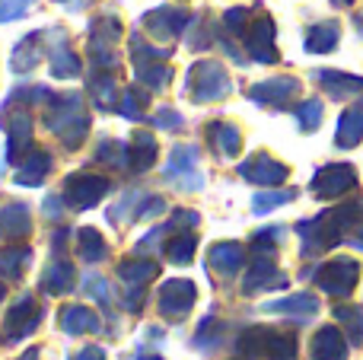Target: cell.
Wrapping results in <instances>:
<instances>
[{
	"label": "cell",
	"instance_id": "6da1fadb",
	"mask_svg": "<svg viewBox=\"0 0 363 360\" xmlns=\"http://www.w3.org/2000/svg\"><path fill=\"white\" fill-rule=\"evenodd\" d=\"M45 125H48V131H55L70 150L80 147V140L89 134V115H86V108H83V99L80 96H51L48 112H45Z\"/></svg>",
	"mask_w": 363,
	"mask_h": 360
},
{
	"label": "cell",
	"instance_id": "7a4b0ae2",
	"mask_svg": "<svg viewBox=\"0 0 363 360\" xmlns=\"http://www.w3.org/2000/svg\"><path fill=\"white\" fill-rule=\"evenodd\" d=\"M230 89H233L230 77H226L223 64H217V61H198L191 67V74H188V96L194 102L223 99Z\"/></svg>",
	"mask_w": 363,
	"mask_h": 360
},
{
	"label": "cell",
	"instance_id": "3957f363",
	"mask_svg": "<svg viewBox=\"0 0 363 360\" xmlns=\"http://www.w3.org/2000/svg\"><path fill=\"white\" fill-rule=\"evenodd\" d=\"M157 300H160L157 306H160V313H163V319H185L188 313H191L194 300H198V287L185 278H172L160 287Z\"/></svg>",
	"mask_w": 363,
	"mask_h": 360
},
{
	"label": "cell",
	"instance_id": "277c9868",
	"mask_svg": "<svg viewBox=\"0 0 363 360\" xmlns=\"http://www.w3.org/2000/svg\"><path fill=\"white\" fill-rule=\"evenodd\" d=\"M106 191H108V179L93 176V172H77V176H70L67 185H64V195H67L64 201L74 210H86V208H93L96 201H102Z\"/></svg>",
	"mask_w": 363,
	"mask_h": 360
},
{
	"label": "cell",
	"instance_id": "5b68a950",
	"mask_svg": "<svg viewBox=\"0 0 363 360\" xmlns=\"http://www.w3.org/2000/svg\"><path fill=\"white\" fill-rule=\"evenodd\" d=\"M166 182L179 185L185 191H198L204 185L198 169V150L194 147H176L169 157V166H166Z\"/></svg>",
	"mask_w": 363,
	"mask_h": 360
},
{
	"label": "cell",
	"instance_id": "8992f818",
	"mask_svg": "<svg viewBox=\"0 0 363 360\" xmlns=\"http://www.w3.org/2000/svg\"><path fill=\"white\" fill-rule=\"evenodd\" d=\"M38 322H42V306H38V300L19 297V303H13L10 316H6V322H4V338L6 342H23V338H29L32 332L38 329Z\"/></svg>",
	"mask_w": 363,
	"mask_h": 360
},
{
	"label": "cell",
	"instance_id": "52a82bcc",
	"mask_svg": "<svg viewBox=\"0 0 363 360\" xmlns=\"http://www.w3.org/2000/svg\"><path fill=\"white\" fill-rule=\"evenodd\" d=\"M188 23H191V13L182 10V6H157V10H150L144 16L147 32H150L153 38H160V42H169V38H176Z\"/></svg>",
	"mask_w": 363,
	"mask_h": 360
},
{
	"label": "cell",
	"instance_id": "ba28073f",
	"mask_svg": "<svg viewBox=\"0 0 363 360\" xmlns=\"http://www.w3.org/2000/svg\"><path fill=\"white\" fill-rule=\"evenodd\" d=\"M0 125H6V134H10V144H6V159H23L26 153L32 150L29 140H32V121H29V112L26 108H19L16 115H13L10 121H0Z\"/></svg>",
	"mask_w": 363,
	"mask_h": 360
},
{
	"label": "cell",
	"instance_id": "9c48e42d",
	"mask_svg": "<svg viewBox=\"0 0 363 360\" xmlns=\"http://www.w3.org/2000/svg\"><path fill=\"white\" fill-rule=\"evenodd\" d=\"M239 176L249 179V182H258V185H277L287 176V169H284L281 163H274L268 153H255L252 159H245V163L239 166Z\"/></svg>",
	"mask_w": 363,
	"mask_h": 360
},
{
	"label": "cell",
	"instance_id": "30bf717a",
	"mask_svg": "<svg viewBox=\"0 0 363 360\" xmlns=\"http://www.w3.org/2000/svg\"><path fill=\"white\" fill-rule=\"evenodd\" d=\"M77 284L74 278V265H70L67 259H61V255H55V259L48 261V268H45L42 274V291L48 293V297H61V293H70Z\"/></svg>",
	"mask_w": 363,
	"mask_h": 360
},
{
	"label": "cell",
	"instance_id": "8fae6325",
	"mask_svg": "<svg viewBox=\"0 0 363 360\" xmlns=\"http://www.w3.org/2000/svg\"><path fill=\"white\" fill-rule=\"evenodd\" d=\"M57 322L67 335H86V332H99V316L83 303H70L57 313Z\"/></svg>",
	"mask_w": 363,
	"mask_h": 360
},
{
	"label": "cell",
	"instance_id": "7c38bea8",
	"mask_svg": "<svg viewBox=\"0 0 363 360\" xmlns=\"http://www.w3.org/2000/svg\"><path fill=\"white\" fill-rule=\"evenodd\" d=\"M29 230H32V220H29V208L26 204H6V208H0V242L29 236Z\"/></svg>",
	"mask_w": 363,
	"mask_h": 360
},
{
	"label": "cell",
	"instance_id": "4fadbf2b",
	"mask_svg": "<svg viewBox=\"0 0 363 360\" xmlns=\"http://www.w3.org/2000/svg\"><path fill=\"white\" fill-rule=\"evenodd\" d=\"M157 274H160V265L150 261L147 255H134V259H125L118 265V278L125 287H147Z\"/></svg>",
	"mask_w": 363,
	"mask_h": 360
},
{
	"label": "cell",
	"instance_id": "5bb4252c",
	"mask_svg": "<svg viewBox=\"0 0 363 360\" xmlns=\"http://www.w3.org/2000/svg\"><path fill=\"white\" fill-rule=\"evenodd\" d=\"M51 172V157L45 150H29L16 166V185H42Z\"/></svg>",
	"mask_w": 363,
	"mask_h": 360
},
{
	"label": "cell",
	"instance_id": "9a60e30c",
	"mask_svg": "<svg viewBox=\"0 0 363 360\" xmlns=\"http://www.w3.org/2000/svg\"><path fill=\"white\" fill-rule=\"evenodd\" d=\"M245 45H249V51L258 61H264V64L274 61L277 51H274V26H271V19H258L255 26H249Z\"/></svg>",
	"mask_w": 363,
	"mask_h": 360
},
{
	"label": "cell",
	"instance_id": "2e32d148",
	"mask_svg": "<svg viewBox=\"0 0 363 360\" xmlns=\"http://www.w3.org/2000/svg\"><path fill=\"white\" fill-rule=\"evenodd\" d=\"M207 144H211L220 157H236L239 147H242V134H239V128L230 125V121H213V125H207Z\"/></svg>",
	"mask_w": 363,
	"mask_h": 360
},
{
	"label": "cell",
	"instance_id": "e0dca14e",
	"mask_svg": "<svg viewBox=\"0 0 363 360\" xmlns=\"http://www.w3.org/2000/svg\"><path fill=\"white\" fill-rule=\"evenodd\" d=\"M211 268L213 271H220L223 278H230V274H236L239 268H242L245 261V249L236 246V242H217V246L211 249Z\"/></svg>",
	"mask_w": 363,
	"mask_h": 360
},
{
	"label": "cell",
	"instance_id": "ac0fdd59",
	"mask_svg": "<svg viewBox=\"0 0 363 360\" xmlns=\"http://www.w3.org/2000/svg\"><path fill=\"white\" fill-rule=\"evenodd\" d=\"M38 42H45V32H32V35H26L23 42L16 45V51H13V70H16V74H29L45 57V48Z\"/></svg>",
	"mask_w": 363,
	"mask_h": 360
},
{
	"label": "cell",
	"instance_id": "d6986e66",
	"mask_svg": "<svg viewBox=\"0 0 363 360\" xmlns=\"http://www.w3.org/2000/svg\"><path fill=\"white\" fill-rule=\"evenodd\" d=\"M290 93H296V80H287V77H277V80H264L258 83V86L249 89V96L255 102H262V106H281L284 99H287Z\"/></svg>",
	"mask_w": 363,
	"mask_h": 360
},
{
	"label": "cell",
	"instance_id": "ffe728a7",
	"mask_svg": "<svg viewBox=\"0 0 363 360\" xmlns=\"http://www.w3.org/2000/svg\"><path fill=\"white\" fill-rule=\"evenodd\" d=\"M274 261L271 259H255L252 261V268H249V274H245V284H242V293H255V291H262V287H281L284 281L281 278H274Z\"/></svg>",
	"mask_w": 363,
	"mask_h": 360
},
{
	"label": "cell",
	"instance_id": "44dd1931",
	"mask_svg": "<svg viewBox=\"0 0 363 360\" xmlns=\"http://www.w3.org/2000/svg\"><path fill=\"white\" fill-rule=\"evenodd\" d=\"M48 64H51V74L55 77H77L80 74V61H77V55L64 45L61 32H57V45L48 48Z\"/></svg>",
	"mask_w": 363,
	"mask_h": 360
},
{
	"label": "cell",
	"instance_id": "7402d4cb",
	"mask_svg": "<svg viewBox=\"0 0 363 360\" xmlns=\"http://www.w3.org/2000/svg\"><path fill=\"white\" fill-rule=\"evenodd\" d=\"M153 159H157V140H153V134L138 131L134 134V147H131V172L150 169Z\"/></svg>",
	"mask_w": 363,
	"mask_h": 360
},
{
	"label": "cell",
	"instance_id": "603a6c76",
	"mask_svg": "<svg viewBox=\"0 0 363 360\" xmlns=\"http://www.w3.org/2000/svg\"><path fill=\"white\" fill-rule=\"evenodd\" d=\"M32 249L29 246H6L0 249V278H19L23 268H29Z\"/></svg>",
	"mask_w": 363,
	"mask_h": 360
},
{
	"label": "cell",
	"instance_id": "cb8c5ba5",
	"mask_svg": "<svg viewBox=\"0 0 363 360\" xmlns=\"http://www.w3.org/2000/svg\"><path fill=\"white\" fill-rule=\"evenodd\" d=\"M194 233H188V230H172V240L166 242V259L172 261V265H188V261L194 259Z\"/></svg>",
	"mask_w": 363,
	"mask_h": 360
},
{
	"label": "cell",
	"instance_id": "d4e9b609",
	"mask_svg": "<svg viewBox=\"0 0 363 360\" xmlns=\"http://www.w3.org/2000/svg\"><path fill=\"white\" fill-rule=\"evenodd\" d=\"M77 252H80L83 261H102L108 255V249H106V240L93 227H83L77 230Z\"/></svg>",
	"mask_w": 363,
	"mask_h": 360
},
{
	"label": "cell",
	"instance_id": "484cf974",
	"mask_svg": "<svg viewBox=\"0 0 363 360\" xmlns=\"http://www.w3.org/2000/svg\"><path fill=\"white\" fill-rule=\"evenodd\" d=\"M96 159L106 166H112V169H131V147L121 144V140H102L99 153H96Z\"/></svg>",
	"mask_w": 363,
	"mask_h": 360
},
{
	"label": "cell",
	"instance_id": "4316f807",
	"mask_svg": "<svg viewBox=\"0 0 363 360\" xmlns=\"http://www.w3.org/2000/svg\"><path fill=\"white\" fill-rule=\"evenodd\" d=\"M313 357L315 360H345V348H341V338L335 329H325L315 335L313 342Z\"/></svg>",
	"mask_w": 363,
	"mask_h": 360
},
{
	"label": "cell",
	"instance_id": "83f0119b",
	"mask_svg": "<svg viewBox=\"0 0 363 360\" xmlns=\"http://www.w3.org/2000/svg\"><path fill=\"white\" fill-rule=\"evenodd\" d=\"M172 70L166 67V61H153V64H140L138 67V80L147 83V89H163L169 83Z\"/></svg>",
	"mask_w": 363,
	"mask_h": 360
},
{
	"label": "cell",
	"instance_id": "f1b7e54d",
	"mask_svg": "<svg viewBox=\"0 0 363 360\" xmlns=\"http://www.w3.org/2000/svg\"><path fill=\"white\" fill-rule=\"evenodd\" d=\"M220 342H223V322L207 316L204 322L198 325V332H194V344H198V348H217Z\"/></svg>",
	"mask_w": 363,
	"mask_h": 360
},
{
	"label": "cell",
	"instance_id": "f546056e",
	"mask_svg": "<svg viewBox=\"0 0 363 360\" xmlns=\"http://www.w3.org/2000/svg\"><path fill=\"white\" fill-rule=\"evenodd\" d=\"M121 38V23L115 16H102L93 23V45H115Z\"/></svg>",
	"mask_w": 363,
	"mask_h": 360
},
{
	"label": "cell",
	"instance_id": "4dcf8cb0",
	"mask_svg": "<svg viewBox=\"0 0 363 360\" xmlns=\"http://www.w3.org/2000/svg\"><path fill=\"white\" fill-rule=\"evenodd\" d=\"M144 106H147V93H144V89H138V86H131V89H125L118 108H121V115H125V118L138 121V118H144Z\"/></svg>",
	"mask_w": 363,
	"mask_h": 360
},
{
	"label": "cell",
	"instance_id": "1f68e13d",
	"mask_svg": "<svg viewBox=\"0 0 363 360\" xmlns=\"http://www.w3.org/2000/svg\"><path fill=\"white\" fill-rule=\"evenodd\" d=\"M93 96H96V102H99V108H112L115 96H118L115 77H108V74H96V77H93Z\"/></svg>",
	"mask_w": 363,
	"mask_h": 360
},
{
	"label": "cell",
	"instance_id": "d6a6232c",
	"mask_svg": "<svg viewBox=\"0 0 363 360\" xmlns=\"http://www.w3.org/2000/svg\"><path fill=\"white\" fill-rule=\"evenodd\" d=\"M268 313H313L315 300L313 297H290V300H274V303H264Z\"/></svg>",
	"mask_w": 363,
	"mask_h": 360
},
{
	"label": "cell",
	"instance_id": "836d02e7",
	"mask_svg": "<svg viewBox=\"0 0 363 360\" xmlns=\"http://www.w3.org/2000/svg\"><path fill=\"white\" fill-rule=\"evenodd\" d=\"M86 291L93 293L96 300H99L102 310H112V303H115V291L108 287V281H102V278H96V274H89V278H86Z\"/></svg>",
	"mask_w": 363,
	"mask_h": 360
},
{
	"label": "cell",
	"instance_id": "e575fe53",
	"mask_svg": "<svg viewBox=\"0 0 363 360\" xmlns=\"http://www.w3.org/2000/svg\"><path fill=\"white\" fill-rule=\"evenodd\" d=\"M163 210H166V201H163V198L150 195V198H140V204H138V210H134V217H138V220H147V217H157V214H163Z\"/></svg>",
	"mask_w": 363,
	"mask_h": 360
},
{
	"label": "cell",
	"instance_id": "d590c367",
	"mask_svg": "<svg viewBox=\"0 0 363 360\" xmlns=\"http://www.w3.org/2000/svg\"><path fill=\"white\" fill-rule=\"evenodd\" d=\"M294 198V191H277V195H258L255 198V214H268L271 208H277V204L290 201Z\"/></svg>",
	"mask_w": 363,
	"mask_h": 360
},
{
	"label": "cell",
	"instance_id": "8d00e7d4",
	"mask_svg": "<svg viewBox=\"0 0 363 360\" xmlns=\"http://www.w3.org/2000/svg\"><path fill=\"white\" fill-rule=\"evenodd\" d=\"M29 4H32V0H0V23L23 16V13L29 10Z\"/></svg>",
	"mask_w": 363,
	"mask_h": 360
},
{
	"label": "cell",
	"instance_id": "74e56055",
	"mask_svg": "<svg viewBox=\"0 0 363 360\" xmlns=\"http://www.w3.org/2000/svg\"><path fill=\"white\" fill-rule=\"evenodd\" d=\"M153 125H157V128H169V131H179V128H182V115L172 112V108H160V112L153 115Z\"/></svg>",
	"mask_w": 363,
	"mask_h": 360
},
{
	"label": "cell",
	"instance_id": "f35d334b",
	"mask_svg": "<svg viewBox=\"0 0 363 360\" xmlns=\"http://www.w3.org/2000/svg\"><path fill=\"white\" fill-rule=\"evenodd\" d=\"M332 42H335V29H328V32L319 29L313 38H309V51H322V48H328Z\"/></svg>",
	"mask_w": 363,
	"mask_h": 360
},
{
	"label": "cell",
	"instance_id": "ab89813d",
	"mask_svg": "<svg viewBox=\"0 0 363 360\" xmlns=\"http://www.w3.org/2000/svg\"><path fill=\"white\" fill-rule=\"evenodd\" d=\"M74 360H106V351H102V348H96V344H93V348H83V351H80V354H77Z\"/></svg>",
	"mask_w": 363,
	"mask_h": 360
},
{
	"label": "cell",
	"instance_id": "60d3db41",
	"mask_svg": "<svg viewBox=\"0 0 363 360\" xmlns=\"http://www.w3.org/2000/svg\"><path fill=\"white\" fill-rule=\"evenodd\" d=\"M315 118H319V106H315V102H309V106L303 108V125L313 128V125H315Z\"/></svg>",
	"mask_w": 363,
	"mask_h": 360
},
{
	"label": "cell",
	"instance_id": "b9f144b4",
	"mask_svg": "<svg viewBox=\"0 0 363 360\" xmlns=\"http://www.w3.org/2000/svg\"><path fill=\"white\" fill-rule=\"evenodd\" d=\"M45 214L51 217V220H57V217L64 214V208H61V201L57 198H48V204H45Z\"/></svg>",
	"mask_w": 363,
	"mask_h": 360
},
{
	"label": "cell",
	"instance_id": "7bdbcfd3",
	"mask_svg": "<svg viewBox=\"0 0 363 360\" xmlns=\"http://www.w3.org/2000/svg\"><path fill=\"white\" fill-rule=\"evenodd\" d=\"M134 360H163V357H160V354H153V351L147 348V351H140V354H134Z\"/></svg>",
	"mask_w": 363,
	"mask_h": 360
},
{
	"label": "cell",
	"instance_id": "ee69618b",
	"mask_svg": "<svg viewBox=\"0 0 363 360\" xmlns=\"http://www.w3.org/2000/svg\"><path fill=\"white\" fill-rule=\"evenodd\" d=\"M16 360H38V348H29V351H23Z\"/></svg>",
	"mask_w": 363,
	"mask_h": 360
},
{
	"label": "cell",
	"instance_id": "f6af8a7d",
	"mask_svg": "<svg viewBox=\"0 0 363 360\" xmlns=\"http://www.w3.org/2000/svg\"><path fill=\"white\" fill-rule=\"evenodd\" d=\"M61 4H70V0H61ZM86 4V0H74V6H83Z\"/></svg>",
	"mask_w": 363,
	"mask_h": 360
},
{
	"label": "cell",
	"instance_id": "bcb514c9",
	"mask_svg": "<svg viewBox=\"0 0 363 360\" xmlns=\"http://www.w3.org/2000/svg\"><path fill=\"white\" fill-rule=\"evenodd\" d=\"M4 297H6V287H4V284H0V300H4Z\"/></svg>",
	"mask_w": 363,
	"mask_h": 360
}]
</instances>
